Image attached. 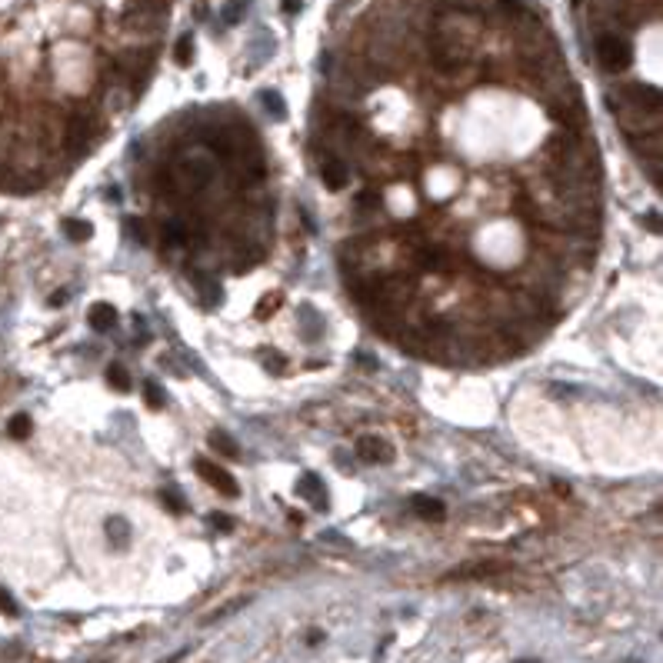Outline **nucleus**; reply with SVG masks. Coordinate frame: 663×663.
<instances>
[{
	"mask_svg": "<svg viewBox=\"0 0 663 663\" xmlns=\"http://www.w3.org/2000/svg\"><path fill=\"white\" fill-rule=\"evenodd\" d=\"M357 457H361L363 463H377V460H394V450L380 440V436H361L357 440Z\"/></svg>",
	"mask_w": 663,
	"mask_h": 663,
	"instance_id": "5",
	"label": "nucleus"
},
{
	"mask_svg": "<svg viewBox=\"0 0 663 663\" xmlns=\"http://www.w3.org/2000/svg\"><path fill=\"white\" fill-rule=\"evenodd\" d=\"M144 400H147V407H153V410H160V407H164V394H160V387H157L153 380L144 383Z\"/></svg>",
	"mask_w": 663,
	"mask_h": 663,
	"instance_id": "19",
	"label": "nucleus"
},
{
	"mask_svg": "<svg viewBox=\"0 0 663 663\" xmlns=\"http://www.w3.org/2000/svg\"><path fill=\"white\" fill-rule=\"evenodd\" d=\"M593 50H597V60H600V67L606 74H624L630 67V60H633V47L617 30H600L597 40H593Z\"/></svg>",
	"mask_w": 663,
	"mask_h": 663,
	"instance_id": "2",
	"label": "nucleus"
},
{
	"mask_svg": "<svg viewBox=\"0 0 663 663\" xmlns=\"http://www.w3.org/2000/svg\"><path fill=\"white\" fill-rule=\"evenodd\" d=\"M267 370L280 374V370H284V357H277V354H273V357H267Z\"/></svg>",
	"mask_w": 663,
	"mask_h": 663,
	"instance_id": "25",
	"label": "nucleus"
},
{
	"mask_svg": "<svg viewBox=\"0 0 663 663\" xmlns=\"http://www.w3.org/2000/svg\"><path fill=\"white\" fill-rule=\"evenodd\" d=\"M173 60H177L180 67H187L190 60H193V37H190V34H184V37L177 40V47H173Z\"/></svg>",
	"mask_w": 663,
	"mask_h": 663,
	"instance_id": "16",
	"label": "nucleus"
},
{
	"mask_svg": "<svg viewBox=\"0 0 663 663\" xmlns=\"http://www.w3.org/2000/svg\"><path fill=\"white\" fill-rule=\"evenodd\" d=\"M213 164H210L204 153H190V157H180L173 164V177H177V187L180 193H204L213 180Z\"/></svg>",
	"mask_w": 663,
	"mask_h": 663,
	"instance_id": "1",
	"label": "nucleus"
},
{
	"mask_svg": "<svg viewBox=\"0 0 663 663\" xmlns=\"http://www.w3.org/2000/svg\"><path fill=\"white\" fill-rule=\"evenodd\" d=\"M646 224H650L653 233H660V220H657V213H650V217H646Z\"/></svg>",
	"mask_w": 663,
	"mask_h": 663,
	"instance_id": "28",
	"label": "nucleus"
},
{
	"mask_svg": "<svg viewBox=\"0 0 663 663\" xmlns=\"http://www.w3.org/2000/svg\"><path fill=\"white\" fill-rule=\"evenodd\" d=\"M107 537H110V544L124 547V544H127V537H131L127 520H124V517H110V520H107Z\"/></svg>",
	"mask_w": 663,
	"mask_h": 663,
	"instance_id": "12",
	"label": "nucleus"
},
{
	"mask_svg": "<svg viewBox=\"0 0 663 663\" xmlns=\"http://www.w3.org/2000/svg\"><path fill=\"white\" fill-rule=\"evenodd\" d=\"M210 523H213L217 530H224V533L233 530V520H230L227 513H213V517H210Z\"/></svg>",
	"mask_w": 663,
	"mask_h": 663,
	"instance_id": "23",
	"label": "nucleus"
},
{
	"mask_svg": "<svg viewBox=\"0 0 663 663\" xmlns=\"http://www.w3.org/2000/svg\"><path fill=\"white\" fill-rule=\"evenodd\" d=\"M107 383H110L114 390H120V394H127V390H131V374H127L120 363H110V367H107Z\"/></svg>",
	"mask_w": 663,
	"mask_h": 663,
	"instance_id": "14",
	"label": "nucleus"
},
{
	"mask_svg": "<svg viewBox=\"0 0 663 663\" xmlns=\"http://www.w3.org/2000/svg\"><path fill=\"white\" fill-rule=\"evenodd\" d=\"M457 3H483V0H457Z\"/></svg>",
	"mask_w": 663,
	"mask_h": 663,
	"instance_id": "29",
	"label": "nucleus"
},
{
	"mask_svg": "<svg viewBox=\"0 0 663 663\" xmlns=\"http://www.w3.org/2000/svg\"><path fill=\"white\" fill-rule=\"evenodd\" d=\"M160 503H164L167 510H173V513H184V510H187V503L180 500V493H177V490H160Z\"/></svg>",
	"mask_w": 663,
	"mask_h": 663,
	"instance_id": "20",
	"label": "nucleus"
},
{
	"mask_svg": "<svg viewBox=\"0 0 663 663\" xmlns=\"http://www.w3.org/2000/svg\"><path fill=\"white\" fill-rule=\"evenodd\" d=\"M220 17H224V23H237V20L244 17V7L240 3H224V10H220Z\"/></svg>",
	"mask_w": 663,
	"mask_h": 663,
	"instance_id": "21",
	"label": "nucleus"
},
{
	"mask_svg": "<svg viewBox=\"0 0 663 663\" xmlns=\"http://www.w3.org/2000/svg\"><path fill=\"white\" fill-rule=\"evenodd\" d=\"M260 100H264L267 114L273 117V120H284V117H287V107H284V100H280V94H277V90H264V94H260Z\"/></svg>",
	"mask_w": 663,
	"mask_h": 663,
	"instance_id": "15",
	"label": "nucleus"
},
{
	"mask_svg": "<svg viewBox=\"0 0 663 663\" xmlns=\"http://www.w3.org/2000/svg\"><path fill=\"white\" fill-rule=\"evenodd\" d=\"M0 610H3L7 617H17V604L10 600V593H7V590H0Z\"/></svg>",
	"mask_w": 663,
	"mask_h": 663,
	"instance_id": "24",
	"label": "nucleus"
},
{
	"mask_svg": "<svg viewBox=\"0 0 663 663\" xmlns=\"http://www.w3.org/2000/svg\"><path fill=\"white\" fill-rule=\"evenodd\" d=\"M320 184L327 190H334V193L350 184V167L343 164L337 153H323V160H320Z\"/></svg>",
	"mask_w": 663,
	"mask_h": 663,
	"instance_id": "3",
	"label": "nucleus"
},
{
	"mask_svg": "<svg viewBox=\"0 0 663 663\" xmlns=\"http://www.w3.org/2000/svg\"><path fill=\"white\" fill-rule=\"evenodd\" d=\"M7 434L14 436V440H27V436H30V417L17 414V417L7 423Z\"/></svg>",
	"mask_w": 663,
	"mask_h": 663,
	"instance_id": "18",
	"label": "nucleus"
},
{
	"mask_svg": "<svg viewBox=\"0 0 663 663\" xmlns=\"http://www.w3.org/2000/svg\"><path fill=\"white\" fill-rule=\"evenodd\" d=\"M414 513H420L423 520H440L443 517V503L434 497H414Z\"/></svg>",
	"mask_w": 663,
	"mask_h": 663,
	"instance_id": "11",
	"label": "nucleus"
},
{
	"mask_svg": "<svg viewBox=\"0 0 663 663\" xmlns=\"http://www.w3.org/2000/svg\"><path fill=\"white\" fill-rule=\"evenodd\" d=\"M233 273H250L253 267L264 260V247L260 244H237V250H233Z\"/></svg>",
	"mask_w": 663,
	"mask_h": 663,
	"instance_id": "6",
	"label": "nucleus"
},
{
	"mask_svg": "<svg viewBox=\"0 0 663 663\" xmlns=\"http://www.w3.org/2000/svg\"><path fill=\"white\" fill-rule=\"evenodd\" d=\"M127 230H131V237H133V240H140V244H147V230H144V224H140V220H133V217H131V220H127Z\"/></svg>",
	"mask_w": 663,
	"mask_h": 663,
	"instance_id": "22",
	"label": "nucleus"
},
{
	"mask_svg": "<svg viewBox=\"0 0 663 663\" xmlns=\"http://www.w3.org/2000/svg\"><path fill=\"white\" fill-rule=\"evenodd\" d=\"M87 320H90V327H94L97 334H107V330H110V327L117 323V310L110 307V303H97L94 310H90V317H87Z\"/></svg>",
	"mask_w": 663,
	"mask_h": 663,
	"instance_id": "9",
	"label": "nucleus"
},
{
	"mask_svg": "<svg viewBox=\"0 0 663 663\" xmlns=\"http://www.w3.org/2000/svg\"><path fill=\"white\" fill-rule=\"evenodd\" d=\"M64 233H67V240L80 244V240H87V237H90V224H87V220H74V217H67V220H64Z\"/></svg>",
	"mask_w": 663,
	"mask_h": 663,
	"instance_id": "13",
	"label": "nucleus"
},
{
	"mask_svg": "<svg viewBox=\"0 0 663 663\" xmlns=\"http://www.w3.org/2000/svg\"><path fill=\"white\" fill-rule=\"evenodd\" d=\"M297 490H300V497L314 500L317 507H327V487H323V480L317 474H303L297 480Z\"/></svg>",
	"mask_w": 663,
	"mask_h": 663,
	"instance_id": "8",
	"label": "nucleus"
},
{
	"mask_svg": "<svg viewBox=\"0 0 663 663\" xmlns=\"http://www.w3.org/2000/svg\"><path fill=\"white\" fill-rule=\"evenodd\" d=\"M210 443H213V450H220V454H224V457H230V460H233V457L240 454V450L233 447V440H230L227 434H220V430H213V434H210Z\"/></svg>",
	"mask_w": 663,
	"mask_h": 663,
	"instance_id": "17",
	"label": "nucleus"
},
{
	"mask_svg": "<svg viewBox=\"0 0 663 663\" xmlns=\"http://www.w3.org/2000/svg\"><path fill=\"white\" fill-rule=\"evenodd\" d=\"M197 470H200V477L207 480L210 487H217V490L224 493V497H237V493H240V487H237V480H233V477H230L227 470H220L217 463H210V460H204V457L197 460Z\"/></svg>",
	"mask_w": 663,
	"mask_h": 663,
	"instance_id": "4",
	"label": "nucleus"
},
{
	"mask_svg": "<svg viewBox=\"0 0 663 663\" xmlns=\"http://www.w3.org/2000/svg\"><path fill=\"white\" fill-rule=\"evenodd\" d=\"M50 307H60V303H67V290H57V294H50Z\"/></svg>",
	"mask_w": 663,
	"mask_h": 663,
	"instance_id": "27",
	"label": "nucleus"
},
{
	"mask_svg": "<svg viewBox=\"0 0 663 663\" xmlns=\"http://www.w3.org/2000/svg\"><path fill=\"white\" fill-rule=\"evenodd\" d=\"M633 144V151L646 157V160H660V151H663V140H660V131L653 133H637V137H626Z\"/></svg>",
	"mask_w": 663,
	"mask_h": 663,
	"instance_id": "7",
	"label": "nucleus"
},
{
	"mask_svg": "<svg viewBox=\"0 0 663 663\" xmlns=\"http://www.w3.org/2000/svg\"><path fill=\"white\" fill-rule=\"evenodd\" d=\"M280 7H284V14H300V0H280Z\"/></svg>",
	"mask_w": 663,
	"mask_h": 663,
	"instance_id": "26",
	"label": "nucleus"
},
{
	"mask_svg": "<svg viewBox=\"0 0 663 663\" xmlns=\"http://www.w3.org/2000/svg\"><path fill=\"white\" fill-rule=\"evenodd\" d=\"M160 237H164V247H187L184 220H164L160 224Z\"/></svg>",
	"mask_w": 663,
	"mask_h": 663,
	"instance_id": "10",
	"label": "nucleus"
}]
</instances>
